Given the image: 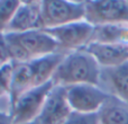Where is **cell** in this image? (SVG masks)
Returning <instances> with one entry per match:
<instances>
[{"label":"cell","mask_w":128,"mask_h":124,"mask_svg":"<svg viewBox=\"0 0 128 124\" xmlns=\"http://www.w3.org/2000/svg\"><path fill=\"white\" fill-rule=\"evenodd\" d=\"M101 67L86 50L66 53L53 76L54 85L71 87L76 85L99 86Z\"/></svg>","instance_id":"obj_1"},{"label":"cell","mask_w":128,"mask_h":124,"mask_svg":"<svg viewBox=\"0 0 128 124\" xmlns=\"http://www.w3.org/2000/svg\"><path fill=\"white\" fill-rule=\"evenodd\" d=\"M43 28H55L86 18L84 1L43 0L40 1Z\"/></svg>","instance_id":"obj_2"},{"label":"cell","mask_w":128,"mask_h":124,"mask_svg":"<svg viewBox=\"0 0 128 124\" xmlns=\"http://www.w3.org/2000/svg\"><path fill=\"white\" fill-rule=\"evenodd\" d=\"M84 20L92 26L125 25L128 26V1L125 0H88Z\"/></svg>","instance_id":"obj_3"},{"label":"cell","mask_w":128,"mask_h":124,"mask_svg":"<svg viewBox=\"0 0 128 124\" xmlns=\"http://www.w3.org/2000/svg\"><path fill=\"white\" fill-rule=\"evenodd\" d=\"M45 31L56 41L60 53L66 54L86 49L92 41L94 26L86 20H81Z\"/></svg>","instance_id":"obj_4"},{"label":"cell","mask_w":128,"mask_h":124,"mask_svg":"<svg viewBox=\"0 0 128 124\" xmlns=\"http://www.w3.org/2000/svg\"><path fill=\"white\" fill-rule=\"evenodd\" d=\"M53 86V81H50L42 86L33 87L20 95L10 105L9 111L15 124L30 122L37 118Z\"/></svg>","instance_id":"obj_5"},{"label":"cell","mask_w":128,"mask_h":124,"mask_svg":"<svg viewBox=\"0 0 128 124\" xmlns=\"http://www.w3.org/2000/svg\"><path fill=\"white\" fill-rule=\"evenodd\" d=\"M66 97L72 112L99 113L109 95L96 85H76L66 87Z\"/></svg>","instance_id":"obj_6"},{"label":"cell","mask_w":128,"mask_h":124,"mask_svg":"<svg viewBox=\"0 0 128 124\" xmlns=\"http://www.w3.org/2000/svg\"><path fill=\"white\" fill-rule=\"evenodd\" d=\"M72 113L66 97V87L54 85L38 115L42 124H63Z\"/></svg>","instance_id":"obj_7"},{"label":"cell","mask_w":128,"mask_h":124,"mask_svg":"<svg viewBox=\"0 0 128 124\" xmlns=\"http://www.w3.org/2000/svg\"><path fill=\"white\" fill-rule=\"evenodd\" d=\"M14 36L25 50L30 61L48 54L60 53L56 41L45 29H35L20 34H14Z\"/></svg>","instance_id":"obj_8"},{"label":"cell","mask_w":128,"mask_h":124,"mask_svg":"<svg viewBox=\"0 0 128 124\" xmlns=\"http://www.w3.org/2000/svg\"><path fill=\"white\" fill-rule=\"evenodd\" d=\"M35 29H44L42 22L40 1H20L19 7L14 14L7 27L6 33L20 34Z\"/></svg>","instance_id":"obj_9"},{"label":"cell","mask_w":128,"mask_h":124,"mask_svg":"<svg viewBox=\"0 0 128 124\" xmlns=\"http://www.w3.org/2000/svg\"><path fill=\"white\" fill-rule=\"evenodd\" d=\"M101 68H115L128 62L126 43H90L86 47Z\"/></svg>","instance_id":"obj_10"},{"label":"cell","mask_w":128,"mask_h":124,"mask_svg":"<svg viewBox=\"0 0 128 124\" xmlns=\"http://www.w3.org/2000/svg\"><path fill=\"white\" fill-rule=\"evenodd\" d=\"M99 87L108 95L128 103V62L115 68H101Z\"/></svg>","instance_id":"obj_11"},{"label":"cell","mask_w":128,"mask_h":124,"mask_svg":"<svg viewBox=\"0 0 128 124\" xmlns=\"http://www.w3.org/2000/svg\"><path fill=\"white\" fill-rule=\"evenodd\" d=\"M63 53H53L29 61L33 73V87H38L52 81L58 64L63 60Z\"/></svg>","instance_id":"obj_12"},{"label":"cell","mask_w":128,"mask_h":124,"mask_svg":"<svg viewBox=\"0 0 128 124\" xmlns=\"http://www.w3.org/2000/svg\"><path fill=\"white\" fill-rule=\"evenodd\" d=\"M33 88V73H32L30 63H14L12 77H11L10 91H9V102L10 105L19 97L20 95Z\"/></svg>","instance_id":"obj_13"},{"label":"cell","mask_w":128,"mask_h":124,"mask_svg":"<svg viewBox=\"0 0 128 124\" xmlns=\"http://www.w3.org/2000/svg\"><path fill=\"white\" fill-rule=\"evenodd\" d=\"M98 114L100 124H128V103L109 95Z\"/></svg>","instance_id":"obj_14"},{"label":"cell","mask_w":128,"mask_h":124,"mask_svg":"<svg viewBox=\"0 0 128 124\" xmlns=\"http://www.w3.org/2000/svg\"><path fill=\"white\" fill-rule=\"evenodd\" d=\"M126 43L128 44V26L102 25L96 26L91 43Z\"/></svg>","instance_id":"obj_15"},{"label":"cell","mask_w":128,"mask_h":124,"mask_svg":"<svg viewBox=\"0 0 128 124\" xmlns=\"http://www.w3.org/2000/svg\"><path fill=\"white\" fill-rule=\"evenodd\" d=\"M19 0H0V32L6 33V29L19 7Z\"/></svg>","instance_id":"obj_16"},{"label":"cell","mask_w":128,"mask_h":124,"mask_svg":"<svg viewBox=\"0 0 128 124\" xmlns=\"http://www.w3.org/2000/svg\"><path fill=\"white\" fill-rule=\"evenodd\" d=\"M12 70H14L12 62H8V63L0 66V97H2L4 95L9 96Z\"/></svg>","instance_id":"obj_17"},{"label":"cell","mask_w":128,"mask_h":124,"mask_svg":"<svg viewBox=\"0 0 128 124\" xmlns=\"http://www.w3.org/2000/svg\"><path fill=\"white\" fill-rule=\"evenodd\" d=\"M63 124H100L99 114L98 113L84 114V113H78V112H72L68 115V117L64 121Z\"/></svg>","instance_id":"obj_18"},{"label":"cell","mask_w":128,"mask_h":124,"mask_svg":"<svg viewBox=\"0 0 128 124\" xmlns=\"http://www.w3.org/2000/svg\"><path fill=\"white\" fill-rule=\"evenodd\" d=\"M11 62L10 55H9V49H8V42H7L6 33L0 32V66L4 63Z\"/></svg>","instance_id":"obj_19"},{"label":"cell","mask_w":128,"mask_h":124,"mask_svg":"<svg viewBox=\"0 0 128 124\" xmlns=\"http://www.w3.org/2000/svg\"><path fill=\"white\" fill-rule=\"evenodd\" d=\"M0 124H15L10 113L0 111Z\"/></svg>","instance_id":"obj_20"},{"label":"cell","mask_w":128,"mask_h":124,"mask_svg":"<svg viewBox=\"0 0 128 124\" xmlns=\"http://www.w3.org/2000/svg\"><path fill=\"white\" fill-rule=\"evenodd\" d=\"M22 124H42V122L38 118H35V120L30 121V122H26V123H22Z\"/></svg>","instance_id":"obj_21"}]
</instances>
